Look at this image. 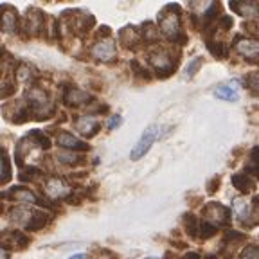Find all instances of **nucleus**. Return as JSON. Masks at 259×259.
Listing matches in <instances>:
<instances>
[{
  "label": "nucleus",
  "instance_id": "nucleus-7",
  "mask_svg": "<svg viewBox=\"0 0 259 259\" xmlns=\"http://www.w3.org/2000/svg\"><path fill=\"white\" fill-rule=\"evenodd\" d=\"M2 245H4V250L11 247L25 248L29 245V238L22 232H6L4 238H2Z\"/></svg>",
  "mask_w": 259,
  "mask_h": 259
},
{
  "label": "nucleus",
  "instance_id": "nucleus-25",
  "mask_svg": "<svg viewBox=\"0 0 259 259\" xmlns=\"http://www.w3.org/2000/svg\"><path fill=\"white\" fill-rule=\"evenodd\" d=\"M121 122H122V119L119 117V115H115V117H113L112 121H110L108 128H110V130H113V128H115V126H119V124H121Z\"/></svg>",
  "mask_w": 259,
  "mask_h": 259
},
{
  "label": "nucleus",
  "instance_id": "nucleus-27",
  "mask_svg": "<svg viewBox=\"0 0 259 259\" xmlns=\"http://www.w3.org/2000/svg\"><path fill=\"white\" fill-rule=\"evenodd\" d=\"M8 257H9L8 250H2V259H8Z\"/></svg>",
  "mask_w": 259,
  "mask_h": 259
},
{
  "label": "nucleus",
  "instance_id": "nucleus-22",
  "mask_svg": "<svg viewBox=\"0 0 259 259\" xmlns=\"http://www.w3.org/2000/svg\"><path fill=\"white\" fill-rule=\"evenodd\" d=\"M200 65H202V60H200V58H194V60L191 61L189 65H187V69H186L187 76H189V77H193L194 74H196V70L200 69Z\"/></svg>",
  "mask_w": 259,
  "mask_h": 259
},
{
  "label": "nucleus",
  "instance_id": "nucleus-17",
  "mask_svg": "<svg viewBox=\"0 0 259 259\" xmlns=\"http://www.w3.org/2000/svg\"><path fill=\"white\" fill-rule=\"evenodd\" d=\"M245 85L250 89L254 96H259V72H250L245 76Z\"/></svg>",
  "mask_w": 259,
  "mask_h": 259
},
{
  "label": "nucleus",
  "instance_id": "nucleus-12",
  "mask_svg": "<svg viewBox=\"0 0 259 259\" xmlns=\"http://www.w3.org/2000/svg\"><path fill=\"white\" fill-rule=\"evenodd\" d=\"M76 126H77V130H79L83 135H94L97 130H99V122H97L94 117H81V119H77Z\"/></svg>",
  "mask_w": 259,
  "mask_h": 259
},
{
  "label": "nucleus",
  "instance_id": "nucleus-8",
  "mask_svg": "<svg viewBox=\"0 0 259 259\" xmlns=\"http://www.w3.org/2000/svg\"><path fill=\"white\" fill-rule=\"evenodd\" d=\"M92 54L97 60H112L115 56V44L112 40H105L92 49Z\"/></svg>",
  "mask_w": 259,
  "mask_h": 259
},
{
  "label": "nucleus",
  "instance_id": "nucleus-6",
  "mask_svg": "<svg viewBox=\"0 0 259 259\" xmlns=\"http://www.w3.org/2000/svg\"><path fill=\"white\" fill-rule=\"evenodd\" d=\"M69 186L60 180V178H49L47 186H45V193L51 196V198H65L69 194Z\"/></svg>",
  "mask_w": 259,
  "mask_h": 259
},
{
  "label": "nucleus",
  "instance_id": "nucleus-10",
  "mask_svg": "<svg viewBox=\"0 0 259 259\" xmlns=\"http://www.w3.org/2000/svg\"><path fill=\"white\" fill-rule=\"evenodd\" d=\"M214 96L220 97V99H225V101H238L239 94H238V89H236V81L234 83H229V85L216 87Z\"/></svg>",
  "mask_w": 259,
  "mask_h": 259
},
{
  "label": "nucleus",
  "instance_id": "nucleus-4",
  "mask_svg": "<svg viewBox=\"0 0 259 259\" xmlns=\"http://www.w3.org/2000/svg\"><path fill=\"white\" fill-rule=\"evenodd\" d=\"M150 61L153 65L155 69H157L158 76H169L175 69H177V63L169 58V54L166 51H157V53H151L150 54Z\"/></svg>",
  "mask_w": 259,
  "mask_h": 259
},
{
  "label": "nucleus",
  "instance_id": "nucleus-23",
  "mask_svg": "<svg viewBox=\"0 0 259 259\" xmlns=\"http://www.w3.org/2000/svg\"><path fill=\"white\" fill-rule=\"evenodd\" d=\"M241 259H259V247H248L241 254Z\"/></svg>",
  "mask_w": 259,
  "mask_h": 259
},
{
  "label": "nucleus",
  "instance_id": "nucleus-9",
  "mask_svg": "<svg viewBox=\"0 0 259 259\" xmlns=\"http://www.w3.org/2000/svg\"><path fill=\"white\" fill-rule=\"evenodd\" d=\"M239 53L247 58H257L259 56V40H254V38H248V40H241L238 45H236Z\"/></svg>",
  "mask_w": 259,
  "mask_h": 259
},
{
  "label": "nucleus",
  "instance_id": "nucleus-1",
  "mask_svg": "<svg viewBox=\"0 0 259 259\" xmlns=\"http://www.w3.org/2000/svg\"><path fill=\"white\" fill-rule=\"evenodd\" d=\"M203 216L205 220L203 222L210 223V225H227L229 220H231V210L227 209L225 205H220V203H209V205L203 209Z\"/></svg>",
  "mask_w": 259,
  "mask_h": 259
},
{
  "label": "nucleus",
  "instance_id": "nucleus-15",
  "mask_svg": "<svg viewBox=\"0 0 259 259\" xmlns=\"http://www.w3.org/2000/svg\"><path fill=\"white\" fill-rule=\"evenodd\" d=\"M234 210L236 214L239 216V220H245V218H250V207H248V202H245V200L238 198L234 200Z\"/></svg>",
  "mask_w": 259,
  "mask_h": 259
},
{
  "label": "nucleus",
  "instance_id": "nucleus-26",
  "mask_svg": "<svg viewBox=\"0 0 259 259\" xmlns=\"http://www.w3.org/2000/svg\"><path fill=\"white\" fill-rule=\"evenodd\" d=\"M70 259H85V254H76V255H72Z\"/></svg>",
  "mask_w": 259,
  "mask_h": 259
},
{
  "label": "nucleus",
  "instance_id": "nucleus-14",
  "mask_svg": "<svg viewBox=\"0 0 259 259\" xmlns=\"http://www.w3.org/2000/svg\"><path fill=\"white\" fill-rule=\"evenodd\" d=\"M49 222V216L45 212H32V218L25 223V229L27 231H38L41 227H45Z\"/></svg>",
  "mask_w": 259,
  "mask_h": 259
},
{
  "label": "nucleus",
  "instance_id": "nucleus-5",
  "mask_svg": "<svg viewBox=\"0 0 259 259\" xmlns=\"http://www.w3.org/2000/svg\"><path fill=\"white\" fill-rule=\"evenodd\" d=\"M58 146H61V148H65V150H72V151L89 150V144H87V142L79 141L77 137L67 134V132H63V134L58 135Z\"/></svg>",
  "mask_w": 259,
  "mask_h": 259
},
{
  "label": "nucleus",
  "instance_id": "nucleus-24",
  "mask_svg": "<svg viewBox=\"0 0 259 259\" xmlns=\"http://www.w3.org/2000/svg\"><path fill=\"white\" fill-rule=\"evenodd\" d=\"M200 232H202L203 238H210V236H212L216 232V227L210 225V223H207V222H203L202 227H200Z\"/></svg>",
  "mask_w": 259,
  "mask_h": 259
},
{
  "label": "nucleus",
  "instance_id": "nucleus-21",
  "mask_svg": "<svg viewBox=\"0 0 259 259\" xmlns=\"http://www.w3.org/2000/svg\"><path fill=\"white\" fill-rule=\"evenodd\" d=\"M32 139H36L38 142H40V148H44V150H47V148H51V141H49V137H45L41 132H38V130H34L31 134Z\"/></svg>",
  "mask_w": 259,
  "mask_h": 259
},
{
  "label": "nucleus",
  "instance_id": "nucleus-3",
  "mask_svg": "<svg viewBox=\"0 0 259 259\" xmlns=\"http://www.w3.org/2000/svg\"><path fill=\"white\" fill-rule=\"evenodd\" d=\"M158 24H160V31L164 34H167L171 40L177 41V34L180 32V18H178V15H175V13L169 15V9L166 8L158 16Z\"/></svg>",
  "mask_w": 259,
  "mask_h": 259
},
{
  "label": "nucleus",
  "instance_id": "nucleus-13",
  "mask_svg": "<svg viewBox=\"0 0 259 259\" xmlns=\"http://www.w3.org/2000/svg\"><path fill=\"white\" fill-rule=\"evenodd\" d=\"M232 186L236 189H239L241 193H250L254 189V182H252L250 178L247 175H232Z\"/></svg>",
  "mask_w": 259,
  "mask_h": 259
},
{
  "label": "nucleus",
  "instance_id": "nucleus-28",
  "mask_svg": "<svg viewBox=\"0 0 259 259\" xmlns=\"http://www.w3.org/2000/svg\"><path fill=\"white\" fill-rule=\"evenodd\" d=\"M150 259H157V257H150Z\"/></svg>",
  "mask_w": 259,
  "mask_h": 259
},
{
  "label": "nucleus",
  "instance_id": "nucleus-16",
  "mask_svg": "<svg viewBox=\"0 0 259 259\" xmlns=\"http://www.w3.org/2000/svg\"><path fill=\"white\" fill-rule=\"evenodd\" d=\"M6 9V15L2 16V27H4L6 32H13L16 29V15H13L11 8H4Z\"/></svg>",
  "mask_w": 259,
  "mask_h": 259
},
{
  "label": "nucleus",
  "instance_id": "nucleus-18",
  "mask_svg": "<svg viewBox=\"0 0 259 259\" xmlns=\"http://www.w3.org/2000/svg\"><path fill=\"white\" fill-rule=\"evenodd\" d=\"M0 173H2V184L9 182L11 178V167H9V158L6 155V151L2 153V164H0Z\"/></svg>",
  "mask_w": 259,
  "mask_h": 259
},
{
  "label": "nucleus",
  "instance_id": "nucleus-20",
  "mask_svg": "<svg viewBox=\"0 0 259 259\" xmlns=\"http://www.w3.org/2000/svg\"><path fill=\"white\" fill-rule=\"evenodd\" d=\"M186 229L189 231L191 236H196V232L200 231V229H198V222H196V218H194L193 214L186 216Z\"/></svg>",
  "mask_w": 259,
  "mask_h": 259
},
{
  "label": "nucleus",
  "instance_id": "nucleus-19",
  "mask_svg": "<svg viewBox=\"0 0 259 259\" xmlns=\"http://www.w3.org/2000/svg\"><path fill=\"white\" fill-rule=\"evenodd\" d=\"M209 51L212 53V56H218V58L227 56V49L223 44H212V41H209Z\"/></svg>",
  "mask_w": 259,
  "mask_h": 259
},
{
  "label": "nucleus",
  "instance_id": "nucleus-11",
  "mask_svg": "<svg viewBox=\"0 0 259 259\" xmlns=\"http://www.w3.org/2000/svg\"><path fill=\"white\" fill-rule=\"evenodd\" d=\"M89 99V94L83 92L79 89H67L65 90V96H63V101L65 105H81L83 101Z\"/></svg>",
  "mask_w": 259,
  "mask_h": 259
},
{
  "label": "nucleus",
  "instance_id": "nucleus-2",
  "mask_svg": "<svg viewBox=\"0 0 259 259\" xmlns=\"http://www.w3.org/2000/svg\"><path fill=\"white\" fill-rule=\"evenodd\" d=\"M155 139H157V126H150L148 130H144V134L141 135V139H139L137 144H135L134 150H132V153H130V158H132V160H139V158L144 157V155L150 151Z\"/></svg>",
  "mask_w": 259,
  "mask_h": 259
}]
</instances>
